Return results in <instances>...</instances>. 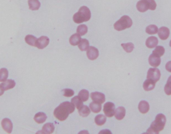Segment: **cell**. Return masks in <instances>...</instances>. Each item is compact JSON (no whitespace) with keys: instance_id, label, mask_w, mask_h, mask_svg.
<instances>
[{"instance_id":"6da1fadb","label":"cell","mask_w":171,"mask_h":134,"mask_svg":"<svg viewBox=\"0 0 171 134\" xmlns=\"http://www.w3.org/2000/svg\"><path fill=\"white\" fill-rule=\"evenodd\" d=\"M75 107L74 105L71 102H63L54 109V116L59 121H65L69 115L75 111Z\"/></svg>"},{"instance_id":"7a4b0ae2","label":"cell","mask_w":171,"mask_h":134,"mask_svg":"<svg viewBox=\"0 0 171 134\" xmlns=\"http://www.w3.org/2000/svg\"><path fill=\"white\" fill-rule=\"evenodd\" d=\"M91 18V12L90 9L86 6H82L79 9L77 13L73 16V20L76 23H81L82 22H88Z\"/></svg>"},{"instance_id":"3957f363","label":"cell","mask_w":171,"mask_h":134,"mask_svg":"<svg viewBox=\"0 0 171 134\" xmlns=\"http://www.w3.org/2000/svg\"><path fill=\"white\" fill-rule=\"evenodd\" d=\"M166 121H167V119L164 115L161 113L158 114L155 118V120L151 123L150 127L154 131L159 133L164 130Z\"/></svg>"},{"instance_id":"277c9868","label":"cell","mask_w":171,"mask_h":134,"mask_svg":"<svg viewBox=\"0 0 171 134\" xmlns=\"http://www.w3.org/2000/svg\"><path fill=\"white\" fill-rule=\"evenodd\" d=\"M132 25V19L128 16H123L119 20H118L115 24L114 28L117 31L125 30L127 28H129Z\"/></svg>"},{"instance_id":"5b68a950","label":"cell","mask_w":171,"mask_h":134,"mask_svg":"<svg viewBox=\"0 0 171 134\" xmlns=\"http://www.w3.org/2000/svg\"><path fill=\"white\" fill-rule=\"evenodd\" d=\"M103 111L108 117H112L115 113V105L112 102H107L104 105Z\"/></svg>"},{"instance_id":"8992f818","label":"cell","mask_w":171,"mask_h":134,"mask_svg":"<svg viewBox=\"0 0 171 134\" xmlns=\"http://www.w3.org/2000/svg\"><path fill=\"white\" fill-rule=\"evenodd\" d=\"M160 78V72L156 68H150L147 73V79L153 80L155 82H158Z\"/></svg>"},{"instance_id":"52a82bcc","label":"cell","mask_w":171,"mask_h":134,"mask_svg":"<svg viewBox=\"0 0 171 134\" xmlns=\"http://www.w3.org/2000/svg\"><path fill=\"white\" fill-rule=\"evenodd\" d=\"M90 97H91L93 101L99 103L100 104L104 103L105 102L106 97L104 94L99 92H94L90 94Z\"/></svg>"},{"instance_id":"ba28073f","label":"cell","mask_w":171,"mask_h":134,"mask_svg":"<svg viewBox=\"0 0 171 134\" xmlns=\"http://www.w3.org/2000/svg\"><path fill=\"white\" fill-rule=\"evenodd\" d=\"M49 43H50L49 38L43 36L37 40L36 46L39 49H44L49 44Z\"/></svg>"},{"instance_id":"9c48e42d","label":"cell","mask_w":171,"mask_h":134,"mask_svg":"<svg viewBox=\"0 0 171 134\" xmlns=\"http://www.w3.org/2000/svg\"><path fill=\"white\" fill-rule=\"evenodd\" d=\"M87 57L90 60H96L99 56L98 50L94 46H90L87 50Z\"/></svg>"},{"instance_id":"30bf717a","label":"cell","mask_w":171,"mask_h":134,"mask_svg":"<svg viewBox=\"0 0 171 134\" xmlns=\"http://www.w3.org/2000/svg\"><path fill=\"white\" fill-rule=\"evenodd\" d=\"M2 126L3 130L7 133H11L13 130V123L10 119L4 118L2 121Z\"/></svg>"},{"instance_id":"8fae6325","label":"cell","mask_w":171,"mask_h":134,"mask_svg":"<svg viewBox=\"0 0 171 134\" xmlns=\"http://www.w3.org/2000/svg\"><path fill=\"white\" fill-rule=\"evenodd\" d=\"M149 64L152 66L156 68V67L159 66L160 64L161 63V59L160 57L156 56L154 54H152L149 58Z\"/></svg>"},{"instance_id":"7c38bea8","label":"cell","mask_w":171,"mask_h":134,"mask_svg":"<svg viewBox=\"0 0 171 134\" xmlns=\"http://www.w3.org/2000/svg\"><path fill=\"white\" fill-rule=\"evenodd\" d=\"M158 34L161 40H167L170 34V30L168 28L163 26L161 27L158 31Z\"/></svg>"},{"instance_id":"4fadbf2b","label":"cell","mask_w":171,"mask_h":134,"mask_svg":"<svg viewBox=\"0 0 171 134\" xmlns=\"http://www.w3.org/2000/svg\"><path fill=\"white\" fill-rule=\"evenodd\" d=\"M136 8L140 12H145L149 9V7L146 0H140L136 4Z\"/></svg>"},{"instance_id":"5bb4252c","label":"cell","mask_w":171,"mask_h":134,"mask_svg":"<svg viewBox=\"0 0 171 134\" xmlns=\"http://www.w3.org/2000/svg\"><path fill=\"white\" fill-rule=\"evenodd\" d=\"M159 43V40L155 36H150L147 38L146 41V46L149 48V49H153V48L157 46Z\"/></svg>"},{"instance_id":"9a60e30c","label":"cell","mask_w":171,"mask_h":134,"mask_svg":"<svg viewBox=\"0 0 171 134\" xmlns=\"http://www.w3.org/2000/svg\"><path fill=\"white\" fill-rule=\"evenodd\" d=\"M139 109L141 113L145 114L149 112L150 109V105L146 100H141L139 104Z\"/></svg>"},{"instance_id":"2e32d148","label":"cell","mask_w":171,"mask_h":134,"mask_svg":"<svg viewBox=\"0 0 171 134\" xmlns=\"http://www.w3.org/2000/svg\"><path fill=\"white\" fill-rule=\"evenodd\" d=\"M156 85V82L153 80L147 79L143 83V88L146 91H149V90H153Z\"/></svg>"},{"instance_id":"e0dca14e","label":"cell","mask_w":171,"mask_h":134,"mask_svg":"<svg viewBox=\"0 0 171 134\" xmlns=\"http://www.w3.org/2000/svg\"><path fill=\"white\" fill-rule=\"evenodd\" d=\"M125 115H126V109L125 107H119L115 110V116L118 120H122V119H123V118L125 117Z\"/></svg>"},{"instance_id":"ac0fdd59","label":"cell","mask_w":171,"mask_h":134,"mask_svg":"<svg viewBox=\"0 0 171 134\" xmlns=\"http://www.w3.org/2000/svg\"><path fill=\"white\" fill-rule=\"evenodd\" d=\"M1 85L4 90H7L15 87L16 82L12 79H8L5 81V82H3Z\"/></svg>"},{"instance_id":"d6986e66","label":"cell","mask_w":171,"mask_h":134,"mask_svg":"<svg viewBox=\"0 0 171 134\" xmlns=\"http://www.w3.org/2000/svg\"><path fill=\"white\" fill-rule=\"evenodd\" d=\"M34 119L36 123L41 124V123H43L46 121V120L47 119V116L44 113L39 112V113H37L35 115Z\"/></svg>"},{"instance_id":"ffe728a7","label":"cell","mask_w":171,"mask_h":134,"mask_svg":"<svg viewBox=\"0 0 171 134\" xmlns=\"http://www.w3.org/2000/svg\"><path fill=\"white\" fill-rule=\"evenodd\" d=\"M82 40V38L78 34H74L70 38V43L72 46H77L80 44V41Z\"/></svg>"},{"instance_id":"44dd1931","label":"cell","mask_w":171,"mask_h":134,"mask_svg":"<svg viewBox=\"0 0 171 134\" xmlns=\"http://www.w3.org/2000/svg\"><path fill=\"white\" fill-rule=\"evenodd\" d=\"M55 127L53 123H47L42 127V131L46 134H51L54 131Z\"/></svg>"},{"instance_id":"7402d4cb","label":"cell","mask_w":171,"mask_h":134,"mask_svg":"<svg viewBox=\"0 0 171 134\" xmlns=\"http://www.w3.org/2000/svg\"><path fill=\"white\" fill-rule=\"evenodd\" d=\"M28 6L31 10H37L40 8V2L39 0H28Z\"/></svg>"},{"instance_id":"603a6c76","label":"cell","mask_w":171,"mask_h":134,"mask_svg":"<svg viewBox=\"0 0 171 134\" xmlns=\"http://www.w3.org/2000/svg\"><path fill=\"white\" fill-rule=\"evenodd\" d=\"M90 109L93 113H97L101 111L102 105L100 103L93 101L90 104Z\"/></svg>"},{"instance_id":"cb8c5ba5","label":"cell","mask_w":171,"mask_h":134,"mask_svg":"<svg viewBox=\"0 0 171 134\" xmlns=\"http://www.w3.org/2000/svg\"><path fill=\"white\" fill-rule=\"evenodd\" d=\"M94 121L97 126H103L104 124L106 123V117L102 114H100V115H98L97 116H96V117H95L94 119Z\"/></svg>"},{"instance_id":"d4e9b609","label":"cell","mask_w":171,"mask_h":134,"mask_svg":"<svg viewBox=\"0 0 171 134\" xmlns=\"http://www.w3.org/2000/svg\"><path fill=\"white\" fill-rule=\"evenodd\" d=\"M78 113L80 116L86 117L88 116L90 113V109L87 105H83L78 109Z\"/></svg>"},{"instance_id":"484cf974","label":"cell","mask_w":171,"mask_h":134,"mask_svg":"<svg viewBox=\"0 0 171 134\" xmlns=\"http://www.w3.org/2000/svg\"><path fill=\"white\" fill-rule=\"evenodd\" d=\"M90 47V43L88 40L82 39L78 44L79 49L81 51H87Z\"/></svg>"},{"instance_id":"4316f807","label":"cell","mask_w":171,"mask_h":134,"mask_svg":"<svg viewBox=\"0 0 171 134\" xmlns=\"http://www.w3.org/2000/svg\"><path fill=\"white\" fill-rule=\"evenodd\" d=\"M71 103L74 105V106L79 109L80 107L83 106V100L80 99L78 96L74 97L71 99Z\"/></svg>"},{"instance_id":"83f0119b","label":"cell","mask_w":171,"mask_h":134,"mask_svg":"<svg viewBox=\"0 0 171 134\" xmlns=\"http://www.w3.org/2000/svg\"><path fill=\"white\" fill-rule=\"evenodd\" d=\"M37 38L33 35H27L25 38V41L27 44H29L32 46H36Z\"/></svg>"},{"instance_id":"f1b7e54d","label":"cell","mask_w":171,"mask_h":134,"mask_svg":"<svg viewBox=\"0 0 171 134\" xmlns=\"http://www.w3.org/2000/svg\"><path fill=\"white\" fill-rule=\"evenodd\" d=\"M78 97L83 100V102L87 101V100L89 99V97H90L89 92L87 90L82 89L79 92Z\"/></svg>"},{"instance_id":"f546056e","label":"cell","mask_w":171,"mask_h":134,"mask_svg":"<svg viewBox=\"0 0 171 134\" xmlns=\"http://www.w3.org/2000/svg\"><path fill=\"white\" fill-rule=\"evenodd\" d=\"M8 70L5 69V68H2L0 69V82H5L8 77Z\"/></svg>"},{"instance_id":"4dcf8cb0","label":"cell","mask_w":171,"mask_h":134,"mask_svg":"<svg viewBox=\"0 0 171 134\" xmlns=\"http://www.w3.org/2000/svg\"><path fill=\"white\" fill-rule=\"evenodd\" d=\"M164 52H165V50H164V48L163 46H156V49L153 50V54L160 57V56H163V54H164Z\"/></svg>"},{"instance_id":"1f68e13d","label":"cell","mask_w":171,"mask_h":134,"mask_svg":"<svg viewBox=\"0 0 171 134\" xmlns=\"http://www.w3.org/2000/svg\"><path fill=\"white\" fill-rule=\"evenodd\" d=\"M158 27L155 25H150L146 28V32L149 34H155L158 33Z\"/></svg>"},{"instance_id":"d6a6232c","label":"cell","mask_w":171,"mask_h":134,"mask_svg":"<svg viewBox=\"0 0 171 134\" xmlns=\"http://www.w3.org/2000/svg\"><path fill=\"white\" fill-rule=\"evenodd\" d=\"M88 32V27L86 25L82 24L77 28V34L80 36H84Z\"/></svg>"},{"instance_id":"836d02e7","label":"cell","mask_w":171,"mask_h":134,"mask_svg":"<svg viewBox=\"0 0 171 134\" xmlns=\"http://www.w3.org/2000/svg\"><path fill=\"white\" fill-rule=\"evenodd\" d=\"M121 46L123 48V49H124L126 52H128V53H130L134 49V44L131 42L126 43V44H122Z\"/></svg>"},{"instance_id":"e575fe53","label":"cell","mask_w":171,"mask_h":134,"mask_svg":"<svg viewBox=\"0 0 171 134\" xmlns=\"http://www.w3.org/2000/svg\"><path fill=\"white\" fill-rule=\"evenodd\" d=\"M164 92L167 95H171V76H169L164 87Z\"/></svg>"},{"instance_id":"d590c367","label":"cell","mask_w":171,"mask_h":134,"mask_svg":"<svg viewBox=\"0 0 171 134\" xmlns=\"http://www.w3.org/2000/svg\"><path fill=\"white\" fill-rule=\"evenodd\" d=\"M62 93L64 97H72L74 95V91L72 89H64L62 90Z\"/></svg>"},{"instance_id":"8d00e7d4","label":"cell","mask_w":171,"mask_h":134,"mask_svg":"<svg viewBox=\"0 0 171 134\" xmlns=\"http://www.w3.org/2000/svg\"><path fill=\"white\" fill-rule=\"evenodd\" d=\"M146 1L148 3L149 9L151 10H154L156 8V3L154 0H146Z\"/></svg>"},{"instance_id":"74e56055","label":"cell","mask_w":171,"mask_h":134,"mask_svg":"<svg viewBox=\"0 0 171 134\" xmlns=\"http://www.w3.org/2000/svg\"><path fill=\"white\" fill-rule=\"evenodd\" d=\"M165 68H166V70H167V71L171 73V61L168 62V63L166 64Z\"/></svg>"},{"instance_id":"f35d334b","label":"cell","mask_w":171,"mask_h":134,"mask_svg":"<svg viewBox=\"0 0 171 134\" xmlns=\"http://www.w3.org/2000/svg\"><path fill=\"white\" fill-rule=\"evenodd\" d=\"M98 134H112V133L109 130H103L100 131Z\"/></svg>"},{"instance_id":"ab89813d","label":"cell","mask_w":171,"mask_h":134,"mask_svg":"<svg viewBox=\"0 0 171 134\" xmlns=\"http://www.w3.org/2000/svg\"><path fill=\"white\" fill-rule=\"evenodd\" d=\"M146 133L147 134H159V133L154 131L153 130H152L150 127H149L148 130L146 131Z\"/></svg>"},{"instance_id":"60d3db41","label":"cell","mask_w":171,"mask_h":134,"mask_svg":"<svg viewBox=\"0 0 171 134\" xmlns=\"http://www.w3.org/2000/svg\"><path fill=\"white\" fill-rule=\"evenodd\" d=\"M4 91H5V90H4L2 88V85H0V96H2V95H3V94L4 93Z\"/></svg>"},{"instance_id":"b9f144b4","label":"cell","mask_w":171,"mask_h":134,"mask_svg":"<svg viewBox=\"0 0 171 134\" xmlns=\"http://www.w3.org/2000/svg\"><path fill=\"white\" fill-rule=\"evenodd\" d=\"M78 134H90V133L87 130H83V131H80L78 133Z\"/></svg>"},{"instance_id":"7bdbcfd3","label":"cell","mask_w":171,"mask_h":134,"mask_svg":"<svg viewBox=\"0 0 171 134\" xmlns=\"http://www.w3.org/2000/svg\"><path fill=\"white\" fill-rule=\"evenodd\" d=\"M36 134H46L44 131H37V132H36Z\"/></svg>"},{"instance_id":"ee69618b","label":"cell","mask_w":171,"mask_h":134,"mask_svg":"<svg viewBox=\"0 0 171 134\" xmlns=\"http://www.w3.org/2000/svg\"><path fill=\"white\" fill-rule=\"evenodd\" d=\"M169 45H170V46L171 47V40L170 41V44H169Z\"/></svg>"},{"instance_id":"f6af8a7d","label":"cell","mask_w":171,"mask_h":134,"mask_svg":"<svg viewBox=\"0 0 171 134\" xmlns=\"http://www.w3.org/2000/svg\"><path fill=\"white\" fill-rule=\"evenodd\" d=\"M142 134H147L146 133H142Z\"/></svg>"}]
</instances>
